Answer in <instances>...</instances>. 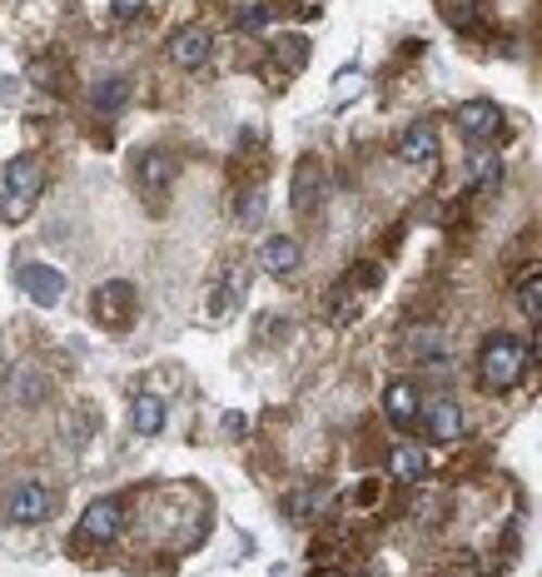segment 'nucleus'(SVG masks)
I'll return each instance as SVG.
<instances>
[{"instance_id":"obj_18","label":"nucleus","mask_w":542,"mask_h":577,"mask_svg":"<svg viewBox=\"0 0 542 577\" xmlns=\"http://www.w3.org/2000/svg\"><path fill=\"white\" fill-rule=\"evenodd\" d=\"M513 299H518V309L528 314V324H538V318H542V269H538V264L518 279V294H513Z\"/></svg>"},{"instance_id":"obj_6","label":"nucleus","mask_w":542,"mask_h":577,"mask_svg":"<svg viewBox=\"0 0 542 577\" xmlns=\"http://www.w3.org/2000/svg\"><path fill=\"white\" fill-rule=\"evenodd\" d=\"M125 528V503L119 498H94L80 513V538L85 542H115Z\"/></svg>"},{"instance_id":"obj_23","label":"nucleus","mask_w":542,"mask_h":577,"mask_svg":"<svg viewBox=\"0 0 542 577\" xmlns=\"http://www.w3.org/2000/svg\"><path fill=\"white\" fill-rule=\"evenodd\" d=\"M304 40H283V46H279V65H283V71H299V65H304Z\"/></svg>"},{"instance_id":"obj_8","label":"nucleus","mask_w":542,"mask_h":577,"mask_svg":"<svg viewBox=\"0 0 542 577\" xmlns=\"http://www.w3.org/2000/svg\"><path fill=\"white\" fill-rule=\"evenodd\" d=\"M169 179H175V160L165 150H144L135 160V185H140V195L150 204H160L169 195Z\"/></svg>"},{"instance_id":"obj_1","label":"nucleus","mask_w":542,"mask_h":577,"mask_svg":"<svg viewBox=\"0 0 542 577\" xmlns=\"http://www.w3.org/2000/svg\"><path fill=\"white\" fill-rule=\"evenodd\" d=\"M532 359H538V334H532L528 343H522L518 334H493V339L478 349V378H483L488 389H513L532 368Z\"/></svg>"},{"instance_id":"obj_19","label":"nucleus","mask_w":542,"mask_h":577,"mask_svg":"<svg viewBox=\"0 0 542 577\" xmlns=\"http://www.w3.org/2000/svg\"><path fill=\"white\" fill-rule=\"evenodd\" d=\"M125 100H130V85H125V80H100V85L90 90V105L100 110V115H115Z\"/></svg>"},{"instance_id":"obj_15","label":"nucleus","mask_w":542,"mask_h":577,"mask_svg":"<svg viewBox=\"0 0 542 577\" xmlns=\"http://www.w3.org/2000/svg\"><path fill=\"white\" fill-rule=\"evenodd\" d=\"M130 428L140 438L160 434V428H165V399H160V393H135V403H130Z\"/></svg>"},{"instance_id":"obj_22","label":"nucleus","mask_w":542,"mask_h":577,"mask_svg":"<svg viewBox=\"0 0 542 577\" xmlns=\"http://www.w3.org/2000/svg\"><path fill=\"white\" fill-rule=\"evenodd\" d=\"M354 503L358 507H378V503H383V484H378V478H364V484H354Z\"/></svg>"},{"instance_id":"obj_11","label":"nucleus","mask_w":542,"mask_h":577,"mask_svg":"<svg viewBox=\"0 0 542 577\" xmlns=\"http://www.w3.org/2000/svg\"><path fill=\"white\" fill-rule=\"evenodd\" d=\"M260 264H264V274H274V279H289V274L304 264V249H299V239L274 235V239H264Z\"/></svg>"},{"instance_id":"obj_5","label":"nucleus","mask_w":542,"mask_h":577,"mask_svg":"<svg viewBox=\"0 0 542 577\" xmlns=\"http://www.w3.org/2000/svg\"><path fill=\"white\" fill-rule=\"evenodd\" d=\"M318 200H324V170H318L314 154H304L294 165V175H289V204H294L299 219H314Z\"/></svg>"},{"instance_id":"obj_16","label":"nucleus","mask_w":542,"mask_h":577,"mask_svg":"<svg viewBox=\"0 0 542 577\" xmlns=\"http://www.w3.org/2000/svg\"><path fill=\"white\" fill-rule=\"evenodd\" d=\"M389 468H393V478H403V484H418V478L428 473L424 448H418V443H399V448H389Z\"/></svg>"},{"instance_id":"obj_20","label":"nucleus","mask_w":542,"mask_h":577,"mask_svg":"<svg viewBox=\"0 0 542 577\" xmlns=\"http://www.w3.org/2000/svg\"><path fill=\"white\" fill-rule=\"evenodd\" d=\"M468 179H472V185H488V189H493L497 179H503V165H497V154L472 150V154H468Z\"/></svg>"},{"instance_id":"obj_26","label":"nucleus","mask_w":542,"mask_h":577,"mask_svg":"<svg viewBox=\"0 0 542 577\" xmlns=\"http://www.w3.org/2000/svg\"><path fill=\"white\" fill-rule=\"evenodd\" d=\"M318 577H339V573H318Z\"/></svg>"},{"instance_id":"obj_12","label":"nucleus","mask_w":542,"mask_h":577,"mask_svg":"<svg viewBox=\"0 0 542 577\" xmlns=\"http://www.w3.org/2000/svg\"><path fill=\"white\" fill-rule=\"evenodd\" d=\"M383 413H389V424L413 428L418 413H424V393L413 389L408 378H399V384H389V393H383Z\"/></svg>"},{"instance_id":"obj_25","label":"nucleus","mask_w":542,"mask_h":577,"mask_svg":"<svg viewBox=\"0 0 542 577\" xmlns=\"http://www.w3.org/2000/svg\"><path fill=\"white\" fill-rule=\"evenodd\" d=\"M260 214H264V195L254 189V195H244V200H239V219H244V224H260Z\"/></svg>"},{"instance_id":"obj_2","label":"nucleus","mask_w":542,"mask_h":577,"mask_svg":"<svg viewBox=\"0 0 542 577\" xmlns=\"http://www.w3.org/2000/svg\"><path fill=\"white\" fill-rule=\"evenodd\" d=\"M40 189H46V165H40L36 154H15L11 165H5V189H0V219L5 224H21L30 219L36 210Z\"/></svg>"},{"instance_id":"obj_3","label":"nucleus","mask_w":542,"mask_h":577,"mask_svg":"<svg viewBox=\"0 0 542 577\" xmlns=\"http://www.w3.org/2000/svg\"><path fill=\"white\" fill-rule=\"evenodd\" d=\"M140 314V289L130 279H105L100 289L90 294V318L110 334H125Z\"/></svg>"},{"instance_id":"obj_7","label":"nucleus","mask_w":542,"mask_h":577,"mask_svg":"<svg viewBox=\"0 0 542 577\" xmlns=\"http://www.w3.org/2000/svg\"><path fill=\"white\" fill-rule=\"evenodd\" d=\"M169 60H175L179 71H200L204 60L214 55V36H210V25H179L175 36H169Z\"/></svg>"},{"instance_id":"obj_4","label":"nucleus","mask_w":542,"mask_h":577,"mask_svg":"<svg viewBox=\"0 0 542 577\" xmlns=\"http://www.w3.org/2000/svg\"><path fill=\"white\" fill-rule=\"evenodd\" d=\"M50 513H55V493L46 484H36V478L15 484L11 498H5V518L11 523H46Z\"/></svg>"},{"instance_id":"obj_21","label":"nucleus","mask_w":542,"mask_h":577,"mask_svg":"<svg viewBox=\"0 0 542 577\" xmlns=\"http://www.w3.org/2000/svg\"><path fill=\"white\" fill-rule=\"evenodd\" d=\"M269 21H274V11H269V5H239V15H235V25H239V30H264Z\"/></svg>"},{"instance_id":"obj_14","label":"nucleus","mask_w":542,"mask_h":577,"mask_svg":"<svg viewBox=\"0 0 542 577\" xmlns=\"http://www.w3.org/2000/svg\"><path fill=\"white\" fill-rule=\"evenodd\" d=\"M399 154L408 160V165H433L438 160V130L433 125H408L399 140Z\"/></svg>"},{"instance_id":"obj_24","label":"nucleus","mask_w":542,"mask_h":577,"mask_svg":"<svg viewBox=\"0 0 542 577\" xmlns=\"http://www.w3.org/2000/svg\"><path fill=\"white\" fill-rule=\"evenodd\" d=\"M144 5H150V0H110V15H115V21H140Z\"/></svg>"},{"instance_id":"obj_9","label":"nucleus","mask_w":542,"mask_h":577,"mask_svg":"<svg viewBox=\"0 0 542 577\" xmlns=\"http://www.w3.org/2000/svg\"><path fill=\"white\" fill-rule=\"evenodd\" d=\"M453 125H458L468 140H497V135H503V110H497L493 100H463Z\"/></svg>"},{"instance_id":"obj_13","label":"nucleus","mask_w":542,"mask_h":577,"mask_svg":"<svg viewBox=\"0 0 542 577\" xmlns=\"http://www.w3.org/2000/svg\"><path fill=\"white\" fill-rule=\"evenodd\" d=\"M418 418H424V428H428L433 443H458L463 438V409L453 399H438L433 409H424Z\"/></svg>"},{"instance_id":"obj_10","label":"nucleus","mask_w":542,"mask_h":577,"mask_svg":"<svg viewBox=\"0 0 542 577\" xmlns=\"http://www.w3.org/2000/svg\"><path fill=\"white\" fill-rule=\"evenodd\" d=\"M15 284H21L25 294H30V304H60L65 299V274L50 269V264H21L15 269Z\"/></svg>"},{"instance_id":"obj_17","label":"nucleus","mask_w":542,"mask_h":577,"mask_svg":"<svg viewBox=\"0 0 542 577\" xmlns=\"http://www.w3.org/2000/svg\"><path fill=\"white\" fill-rule=\"evenodd\" d=\"M239 289H244V269H239V264H229V269H225V279L214 284V299H210V318H225L229 309L239 304Z\"/></svg>"}]
</instances>
